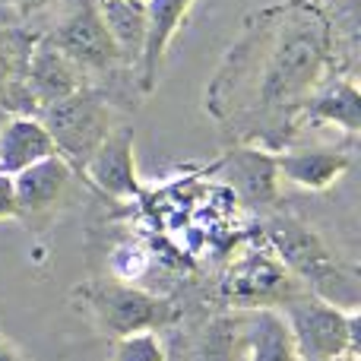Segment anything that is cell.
Returning a JSON list of instances; mask_svg holds the SVG:
<instances>
[{"label":"cell","mask_w":361,"mask_h":361,"mask_svg":"<svg viewBox=\"0 0 361 361\" xmlns=\"http://www.w3.org/2000/svg\"><path fill=\"white\" fill-rule=\"evenodd\" d=\"M51 156H57L54 143L35 114H13L0 124V175L13 178Z\"/></svg>","instance_id":"2e32d148"},{"label":"cell","mask_w":361,"mask_h":361,"mask_svg":"<svg viewBox=\"0 0 361 361\" xmlns=\"http://www.w3.org/2000/svg\"><path fill=\"white\" fill-rule=\"evenodd\" d=\"M111 361H169V355L156 333H133V336L118 339Z\"/></svg>","instance_id":"d6986e66"},{"label":"cell","mask_w":361,"mask_h":361,"mask_svg":"<svg viewBox=\"0 0 361 361\" xmlns=\"http://www.w3.org/2000/svg\"><path fill=\"white\" fill-rule=\"evenodd\" d=\"M301 124L311 127H336L345 137H358L361 130V95L352 76L336 73L317 89L311 102H307Z\"/></svg>","instance_id":"9a60e30c"},{"label":"cell","mask_w":361,"mask_h":361,"mask_svg":"<svg viewBox=\"0 0 361 361\" xmlns=\"http://www.w3.org/2000/svg\"><path fill=\"white\" fill-rule=\"evenodd\" d=\"M307 292L286 267L273 257V250H254L235 260V267L225 273L222 295L235 307L257 311V307H282L288 298Z\"/></svg>","instance_id":"52a82bcc"},{"label":"cell","mask_w":361,"mask_h":361,"mask_svg":"<svg viewBox=\"0 0 361 361\" xmlns=\"http://www.w3.org/2000/svg\"><path fill=\"white\" fill-rule=\"evenodd\" d=\"M48 38L82 76H111L118 67H127L95 0H73V10H67Z\"/></svg>","instance_id":"8992f818"},{"label":"cell","mask_w":361,"mask_h":361,"mask_svg":"<svg viewBox=\"0 0 361 361\" xmlns=\"http://www.w3.org/2000/svg\"><path fill=\"white\" fill-rule=\"evenodd\" d=\"M288 324L301 361H333L345 352H358V311H343L311 292H301L276 307Z\"/></svg>","instance_id":"5b68a950"},{"label":"cell","mask_w":361,"mask_h":361,"mask_svg":"<svg viewBox=\"0 0 361 361\" xmlns=\"http://www.w3.org/2000/svg\"><path fill=\"white\" fill-rule=\"evenodd\" d=\"M54 4L57 0H0V10L25 19V16H35V13H44L48 6H54Z\"/></svg>","instance_id":"ffe728a7"},{"label":"cell","mask_w":361,"mask_h":361,"mask_svg":"<svg viewBox=\"0 0 361 361\" xmlns=\"http://www.w3.org/2000/svg\"><path fill=\"white\" fill-rule=\"evenodd\" d=\"M0 361H25V358H23V352H19L16 345L6 343V339L0 336Z\"/></svg>","instance_id":"7402d4cb"},{"label":"cell","mask_w":361,"mask_h":361,"mask_svg":"<svg viewBox=\"0 0 361 361\" xmlns=\"http://www.w3.org/2000/svg\"><path fill=\"white\" fill-rule=\"evenodd\" d=\"M16 219V197H13V178L0 175V222Z\"/></svg>","instance_id":"44dd1931"},{"label":"cell","mask_w":361,"mask_h":361,"mask_svg":"<svg viewBox=\"0 0 361 361\" xmlns=\"http://www.w3.org/2000/svg\"><path fill=\"white\" fill-rule=\"evenodd\" d=\"M35 38L38 32L13 29V25L0 29V111H6V118L35 114V105L25 92V67Z\"/></svg>","instance_id":"5bb4252c"},{"label":"cell","mask_w":361,"mask_h":361,"mask_svg":"<svg viewBox=\"0 0 361 361\" xmlns=\"http://www.w3.org/2000/svg\"><path fill=\"white\" fill-rule=\"evenodd\" d=\"M267 241L273 257L307 288L311 295L343 307L358 311V276L352 267H345L330 244L307 228L295 216H273L267 222Z\"/></svg>","instance_id":"7a4b0ae2"},{"label":"cell","mask_w":361,"mask_h":361,"mask_svg":"<svg viewBox=\"0 0 361 361\" xmlns=\"http://www.w3.org/2000/svg\"><path fill=\"white\" fill-rule=\"evenodd\" d=\"M197 0H146V38L137 61V86L143 95H152L162 76V63L178 32L187 25Z\"/></svg>","instance_id":"9c48e42d"},{"label":"cell","mask_w":361,"mask_h":361,"mask_svg":"<svg viewBox=\"0 0 361 361\" xmlns=\"http://www.w3.org/2000/svg\"><path fill=\"white\" fill-rule=\"evenodd\" d=\"M336 32L320 0H286L250 13L206 82L203 108L228 137L279 152L307 102L339 70Z\"/></svg>","instance_id":"6da1fadb"},{"label":"cell","mask_w":361,"mask_h":361,"mask_svg":"<svg viewBox=\"0 0 361 361\" xmlns=\"http://www.w3.org/2000/svg\"><path fill=\"white\" fill-rule=\"evenodd\" d=\"M76 171L61 156L42 159L25 171L13 175V197H16V219L23 222H44L51 219L73 190Z\"/></svg>","instance_id":"ba28073f"},{"label":"cell","mask_w":361,"mask_h":361,"mask_svg":"<svg viewBox=\"0 0 361 361\" xmlns=\"http://www.w3.org/2000/svg\"><path fill=\"white\" fill-rule=\"evenodd\" d=\"M333 361H343V358H333Z\"/></svg>","instance_id":"603a6c76"},{"label":"cell","mask_w":361,"mask_h":361,"mask_svg":"<svg viewBox=\"0 0 361 361\" xmlns=\"http://www.w3.org/2000/svg\"><path fill=\"white\" fill-rule=\"evenodd\" d=\"M143 4H146V0H143Z\"/></svg>","instance_id":"cb8c5ba5"},{"label":"cell","mask_w":361,"mask_h":361,"mask_svg":"<svg viewBox=\"0 0 361 361\" xmlns=\"http://www.w3.org/2000/svg\"><path fill=\"white\" fill-rule=\"evenodd\" d=\"M80 86H86V76L73 67V61L61 54V48L48 38V32H38L29 51V67H25V92L35 105V114L73 95Z\"/></svg>","instance_id":"7c38bea8"},{"label":"cell","mask_w":361,"mask_h":361,"mask_svg":"<svg viewBox=\"0 0 361 361\" xmlns=\"http://www.w3.org/2000/svg\"><path fill=\"white\" fill-rule=\"evenodd\" d=\"M102 23L108 25L114 44L127 67H137L146 38V4L143 0H95Z\"/></svg>","instance_id":"ac0fdd59"},{"label":"cell","mask_w":361,"mask_h":361,"mask_svg":"<svg viewBox=\"0 0 361 361\" xmlns=\"http://www.w3.org/2000/svg\"><path fill=\"white\" fill-rule=\"evenodd\" d=\"M44 124L54 152L76 171L82 175L86 162L92 159V152L102 146V140L111 133L114 127V111L108 95L99 86H80L73 95L48 105L44 111L35 114Z\"/></svg>","instance_id":"277c9868"},{"label":"cell","mask_w":361,"mask_h":361,"mask_svg":"<svg viewBox=\"0 0 361 361\" xmlns=\"http://www.w3.org/2000/svg\"><path fill=\"white\" fill-rule=\"evenodd\" d=\"M82 178L114 200H133L143 193V184H140V175H137V159H133L130 124L111 127V133L102 140V146L86 162Z\"/></svg>","instance_id":"30bf717a"},{"label":"cell","mask_w":361,"mask_h":361,"mask_svg":"<svg viewBox=\"0 0 361 361\" xmlns=\"http://www.w3.org/2000/svg\"><path fill=\"white\" fill-rule=\"evenodd\" d=\"M244 343H247L244 361H301L288 324L276 307H257L244 317Z\"/></svg>","instance_id":"e0dca14e"},{"label":"cell","mask_w":361,"mask_h":361,"mask_svg":"<svg viewBox=\"0 0 361 361\" xmlns=\"http://www.w3.org/2000/svg\"><path fill=\"white\" fill-rule=\"evenodd\" d=\"M73 301L111 339H124L133 333H156L159 326L175 324L180 314L178 305H171L169 298H156V295L118 279L82 282L76 286Z\"/></svg>","instance_id":"3957f363"},{"label":"cell","mask_w":361,"mask_h":361,"mask_svg":"<svg viewBox=\"0 0 361 361\" xmlns=\"http://www.w3.org/2000/svg\"><path fill=\"white\" fill-rule=\"evenodd\" d=\"M279 178L301 190H330L339 178L349 171L352 156L336 146H314V149H286L276 152Z\"/></svg>","instance_id":"4fadbf2b"},{"label":"cell","mask_w":361,"mask_h":361,"mask_svg":"<svg viewBox=\"0 0 361 361\" xmlns=\"http://www.w3.org/2000/svg\"><path fill=\"white\" fill-rule=\"evenodd\" d=\"M225 171L228 187L254 209H269L279 203V165H276V152L263 149V146L238 143L235 149L225 152L219 162Z\"/></svg>","instance_id":"8fae6325"}]
</instances>
